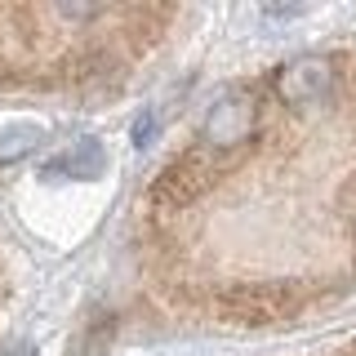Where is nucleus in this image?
Wrapping results in <instances>:
<instances>
[{"label":"nucleus","mask_w":356,"mask_h":356,"mask_svg":"<svg viewBox=\"0 0 356 356\" xmlns=\"http://www.w3.org/2000/svg\"><path fill=\"white\" fill-rule=\"evenodd\" d=\"M259 138V94L250 85H227L222 94H214V103L205 107L200 120V152L209 161H232L241 156L250 143Z\"/></svg>","instance_id":"nucleus-1"},{"label":"nucleus","mask_w":356,"mask_h":356,"mask_svg":"<svg viewBox=\"0 0 356 356\" xmlns=\"http://www.w3.org/2000/svg\"><path fill=\"white\" fill-rule=\"evenodd\" d=\"M218 321L241 330H263V325H281L298 312V289L289 281H245V285H227L214 298Z\"/></svg>","instance_id":"nucleus-2"},{"label":"nucleus","mask_w":356,"mask_h":356,"mask_svg":"<svg viewBox=\"0 0 356 356\" xmlns=\"http://www.w3.org/2000/svg\"><path fill=\"white\" fill-rule=\"evenodd\" d=\"M222 165L218 161H209L205 152H183V156H174L170 165H165L161 174L152 178V205L156 209H187V205H196L200 196L214 187V178H218Z\"/></svg>","instance_id":"nucleus-3"},{"label":"nucleus","mask_w":356,"mask_h":356,"mask_svg":"<svg viewBox=\"0 0 356 356\" xmlns=\"http://www.w3.org/2000/svg\"><path fill=\"white\" fill-rule=\"evenodd\" d=\"M334 85H339V67H334V58H325V54H298V58H289L281 72H276V98H281L285 107H321L330 103Z\"/></svg>","instance_id":"nucleus-4"},{"label":"nucleus","mask_w":356,"mask_h":356,"mask_svg":"<svg viewBox=\"0 0 356 356\" xmlns=\"http://www.w3.org/2000/svg\"><path fill=\"white\" fill-rule=\"evenodd\" d=\"M98 170H103V147H98V138H81L44 165V178H94Z\"/></svg>","instance_id":"nucleus-5"},{"label":"nucleus","mask_w":356,"mask_h":356,"mask_svg":"<svg viewBox=\"0 0 356 356\" xmlns=\"http://www.w3.org/2000/svg\"><path fill=\"white\" fill-rule=\"evenodd\" d=\"M40 143V129H9V134H0V161H14L18 152H31Z\"/></svg>","instance_id":"nucleus-6"},{"label":"nucleus","mask_w":356,"mask_h":356,"mask_svg":"<svg viewBox=\"0 0 356 356\" xmlns=\"http://www.w3.org/2000/svg\"><path fill=\"white\" fill-rule=\"evenodd\" d=\"M339 205H343V218H348V227H352V245H356V174L348 178V183H343Z\"/></svg>","instance_id":"nucleus-7"},{"label":"nucleus","mask_w":356,"mask_h":356,"mask_svg":"<svg viewBox=\"0 0 356 356\" xmlns=\"http://www.w3.org/2000/svg\"><path fill=\"white\" fill-rule=\"evenodd\" d=\"M152 134H156V116H152V111H143V116L134 120V143H138V147H147Z\"/></svg>","instance_id":"nucleus-8"},{"label":"nucleus","mask_w":356,"mask_h":356,"mask_svg":"<svg viewBox=\"0 0 356 356\" xmlns=\"http://www.w3.org/2000/svg\"><path fill=\"white\" fill-rule=\"evenodd\" d=\"M343 356H356V348H348V352H343Z\"/></svg>","instance_id":"nucleus-9"}]
</instances>
